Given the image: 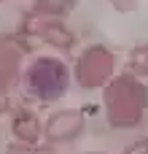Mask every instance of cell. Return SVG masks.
<instances>
[{"label":"cell","instance_id":"cell-1","mask_svg":"<svg viewBox=\"0 0 148 154\" xmlns=\"http://www.w3.org/2000/svg\"><path fill=\"white\" fill-rule=\"evenodd\" d=\"M102 106L113 130L140 127L148 111V84L124 70L102 87Z\"/></svg>","mask_w":148,"mask_h":154},{"label":"cell","instance_id":"cell-2","mask_svg":"<svg viewBox=\"0 0 148 154\" xmlns=\"http://www.w3.org/2000/svg\"><path fill=\"white\" fill-rule=\"evenodd\" d=\"M22 81L30 97H35L38 103H54L65 97L73 73L62 57H35L22 70Z\"/></svg>","mask_w":148,"mask_h":154},{"label":"cell","instance_id":"cell-3","mask_svg":"<svg viewBox=\"0 0 148 154\" xmlns=\"http://www.w3.org/2000/svg\"><path fill=\"white\" fill-rule=\"evenodd\" d=\"M70 73L81 89H102L116 76V54L105 43H92L75 57V68Z\"/></svg>","mask_w":148,"mask_h":154},{"label":"cell","instance_id":"cell-4","mask_svg":"<svg viewBox=\"0 0 148 154\" xmlns=\"http://www.w3.org/2000/svg\"><path fill=\"white\" fill-rule=\"evenodd\" d=\"M22 38H35L46 46H51L54 51H73L75 43H78V35L73 27L65 24V19H46V16H35V14H27V19L22 22Z\"/></svg>","mask_w":148,"mask_h":154},{"label":"cell","instance_id":"cell-5","mask_svg":"<svg viewBox=\"0 0 148 154\" xmlns=\"http://www.w3.org/2000/svg\"><path fill=\"white\" fill-rule=\"evenodd\" d=\"M86 130V116L81 108H59L43 122V141L49 146L57 143H73Z\"/></svg>","mask_w":148,"mask_h":154},{"label":"cell","instance_id":"cell-6","mask_svg":"<svg viewBox=\"0 0 148 154\" xmlns=\"http://www.w3.org/2000/svg\"><path fill=\"white\" fill-rule=\"evenodd\" d=\"M27 51L30 46L24 43L22 35H0V95H11V89L22 79V60Z\"/></svg>","mask_w":148,"mask_h":154},{"label":"cell","instance_id":"cell-7","mask_svg":"<svg viewBox=\"0 0 148 154\" xmlns=\"http://www.w3.org/2000/svg\"><path fill=\"white\" fill-rule=\"evenodd\" d=\"M11 135L19 143L40 146V141H43V122H40V116L32 108H27V106L13 108L11 111Z\"/></svg>","mask_w":148,"mask_h":154},{"label":"cell","instance_id":"cell-8","mask_svg":"<svg viewBox=\"0 0 148 154\" xmlns=\"http://www.w3.org/2000/svg\"><path fill=\"white\" fill-rule=\"evenodd\" d=\"M81 0H32V11L35 16H46V19H65L70 11H75Z\"/></svg>","mask_w":148,"mask_h":154},{"label":"cell","instance_id":"cell-9","mask_svg":"<svg viewBox=\"0 0 148 154\" xmlns=\"http://www.w3.org/2000/svg\"><path fill=\"white\" fill-rule=\"evenodd\" d=\"M127 73H132V76H138V79H146L148 76V43H138V46L129 49Z\"/></svg>","mask_w":148,"mask_h":154},{"label":"cell","instance_id":"cell-10","mask_svg":"<svg viewBox=\"0 0 148 154\" xmlns=\"http://www.w3.org/2000/svg\"><path fill=\"white\" fill-rule=\"evenodd\" d=\"M49 143L46 146H27V143H19V141H13V143H8L5 146V152L3 154H49Z\"/></svg>","mask_w":148,"mask_h":154},{"label":"cell","instance_id":"cell-11","mask_svg":"<svg viewBox=\"0 0 148 154\" xmlns=\"http://www.w3.org/2000/svg\"><path fill=\"white\" fill-rule=\"evenodd\" d=\"M119 14H132V11H138V5H140V0H108Z\"/></svg>","mask_w":148,"mask_h":154},{"label":"cell","instance_id":"cell-12","mask_svg":"<svg viewBox=\"0 0 148 154\" xmlns=\"http://www.w3.org/2000/svg\"><path fill=\"white\" fill-rule=\"evenodd\" d=\"M121 154H148V135H146V138H140V141H132Z\"/></svg>","mask_w":148,"mask_h":154},{"label":"cell","instance_id":"cell-13","mask_svg":"<svg viewBox=\"0 0 148 154\" xmlns=\"http://www.w3.org/2000/svg\"><path fill=\"white\" fill-rule=\"evenodd\" d=\"M11 111V95H0V116H5Z\"/></svg>","mask_w":148,"mask_h":154},{"label":"cell","instance_id":"cell-14","mask_svg":"<svg viewBox=\"0 0 148 154\" xmlns=\"http://www.w3.org/2000/svg\"><path fill=\"white\" fill-rule=\"evenodd\" d=\"M84 154H108V152H84Z\"/></svg>","mask_w":148,"mask_h":154},{"label":"cell","instance_id":"cell-15","mask_svg":"<svg viewBox=\"0 0 148 154\" xmlns=\"http://www.w3.org/2000/svg\"><path fill=\"white\" fill-rule=\"evenodd\" d=\"M0 3H5V0H0Z\"/></svg>","mask_w":148,"mask_h":154}]
</instances>
